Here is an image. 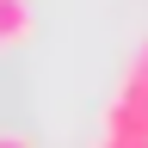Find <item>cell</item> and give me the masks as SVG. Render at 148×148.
<instances>
[{
  "mask_svg": "<svg viewBox=\"0 0 148 148\" xmlns=\"http://www.w3.org/2000/svg\"><path fill=\"white\" fill-rule=\"evenodd\" d=\"M25 37H31V6L25 0H0V49L25 43Z\"/></svg>",
  "mask_w": 148,
  "mask_h": 148,
  "instance_id": "obj_2",
  "label": "cell"
},
{
  "mask_svg": "<svg viewBox=\"0 0 148 148\" xmlns=\"http://www.w3.org/2000/svg\"><path fill=\"white\" fill-rule=\"evenodd\" d=\"M111 111H123V117L148 123V43L136 49V62L123 68V80H117V99H111Z\"/></svg>",
  "mask_w": 148,
  "mask_h": 148,
  "instance_id": "obj_1",
  "label": "cell"
},
{
  "mask_svg": "<svg viewBox=\"0 0 148 148\" xmlns=\"http://www.w3.org/2000/svg\"><path fill=\"white\" fill-rule=\"evenodd\" d=\"M0 148H31V142L25 136H0Z\"/></svg>",
  "mask_w": 148,
  "mask_h": 148,
  "instance_id": "obj_3",
  "label": "cell"
}]
</instances>
